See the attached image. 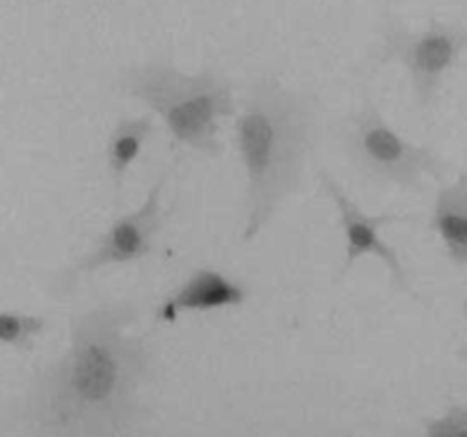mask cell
Masks as SVG:
<instances>
[{
  "label": "cell",
  "mask_w": 467,
  "mask_h": 437,
  "mask_svg": "<svg viewBox=\"0 0 467 437\" xmlns=\"http://www.w3.org/2000/svg\"><path fill=\"white\" fill-rule=\"evenodd\" d=\"M138 305L101 303L74 318L69 346L33 382L26 421L47 435H122L147 421L151 349L131 335Z\"/></svg>",
  "instance_id": "cell-1"
},
{
  "label": "cell",
  "mask_w": 467,
  "mask_h": 437,
  "mask_svg": "<svg viewBox=\"0 0 467 437\" xmlns=\"http://www.w3.org/2000/svg\"><path fill=\"white\" fill-rule=\"evenodd\" d=\"M318 135V99L275 76L248 88L234 121V150L245 174L241 241L253 243L300 191Z\"/></svg>",
  "instance_id": "cell-2"
},
{
  "label": "cell",
  "mask_w": 467,
  "mask_h": 437,
  "mask_svg": "<svg viewBox=\"0 0 467 437\" xmlns=\"http://www.w3.org/2000/svg\"><path fill=\"white\" fill-rule=\"evenodd\" d=\"M117 88L159 115L177 147L211 159L223 154L220 124L236 115L234 88L223 74H188L165 60H150L124 67Z\"/></svg>",
  "instance_id": "cell-3"
},
{
  "label": "cell",
  "mask_w": 467,
  "mask_h": 437,
  "mask_svg": "<svg viewBox=\"0 0 467 437\" xmlns=\"http://www.w3.org/2000/svg\"><path fill=\"white\" fill-rule=\"evenodd\" d=\"M337 135L350 168L371 186L421 192L429 179L444 182L449 174V163L433 147L403 138L371 99L339 121Z\"/></svg>",
  "instance_id": "cell-4"
},
{
  "label": "cell",
  "mask_w": 467,
  "mask_h": 437,
  "mask_svg": "<svg viewBox=\"0 0 467 437\" xmlns=\"http://www.w3.org/2000/svg\"><path fill=\"white\" fill-rule=\"evenodd\" d=\"M465 53L467 26L433 19L415 33L397 21H389L371 48L369 60L374 65H401L410 80L415 106L426 115L438 103L444 80Z\"/></svg>",
  "instance_id": "cell-5"
},
{
  "label": "cell",
  "mask_w": 467,
  "mask_h": 437,
  "mask_svg": "<svg viewBox=\"0 0 467 437\" xmlns=\"http://www.w3.org/2000/svg\"><path fill=\"white\" fill-rule=\"evenodd\" d=\"M168 183V172L154 182L147 200L131 213L112 220L94 241L85 255L71 261L65 270L56 275L51 291L56 298H65L92 273L110 265H127L147 259L154 252L156 238L163 229V191Z\"/></svg>",
  "instance_id": "cell-6"
},
{
  "label": "cell",
  "mask_w": 467,
  "mask_h": 437,
  "mask_svg": "<svg viewBox=\"0 0 467 437\" xmlns=\"http://www.w3.org/2000/svg\"><path fill=\"white\" fill-rule=\"evenodd\" d=\"M318 186H321L323 195H326L327 200L332 202V206H335L341 236H344V256H341L339 277H346V275L350 273V268H353L360 259H365V256H376V259L388 268L389 282H392L394 291L420 300V296L415 294V286H412L410 275H408V268L406 264H403L401 255H399V252L383 238V229L394 223H401V215L367 213V211L344 191V186L337 182L335 174L326 168L318 170Z\"/></svg>",
  "instance_id": "cell-7"
},
{
  "label": "cell",
  "mask_w": 467,
  "mask_h": 437,
  "mask_svg": "<svg viewBox=\"0 0 467 437\" xmlns=\"http://www.w3.org/2000/svg\"><path fill=\"white\" fill-rule=\"evenodd\" d=\"M248 298V286L239 279L229 277L218 268H197L161 300L154 309V318L159 323H174L183 314H209L241 307Z\"/></svg>",
  "instance_id": "cell-8"
},
{
  "label": "cell",
  "mask_w": 467,
  "mask_h": 437,
  "mask_svg": "<svg viewBox=\"0 0 467 437\" xmlns=\"http://www.w3.org/2000/svg\"><path fill=\"white\" fill-rule=\"evenodd\" d=\"M429 227L440 238L444 255L458 268L467 265V170L440 183Z\"/></svg>",
  "instance_id": "cell-9"
},
{
  "label": "cell",
  "mask_w": 467,
  "mask_h": 437,
  "mask_svg": "<svg viewBox=\"0 0 467 437\" xmlns=\"http://www.w3.org/2000/svg\"><path fill=\"white\" fill-rule=\"evenodd\" d=\"M154 130V120L150 115L122 117L110 129L106 140V170L115 192H122L129 170L145 151Z\"/></svg>",
  "instance_id": "cell-10"
},
{
  "label": "cell",
  "mask_w": 467,
  "mask_h": 437,
  "mask_svg": "<svg viewBox=\"0 0 467 437\" xmlns=\"http://www.w3.org/2000/svg\"><path fill=\"white\" fill-rule=\"evenodd\" d=\"M44 330H47V318L37 314L16 312V309L0 312V346L15 349L19 353H30Z\"/></svg>",
  "instance_id": "cell-11"
},
{
  "label": "cell",
  "mask_w": 467,
  "mask_h": 437,
  "mask_svg": "<svg viewBox=\"0 0 467 437\" xmlns=\"http://www.w3.org/2000/svg\"><path fill=\"white\" fill-rule=\"evenodd\" d=\"M424 432L429 437H467V405H451L440 417L426 419Z\"/></svg>",
  "instance_id": "cell-12"
},
{
  "label": "cell",
  "mask_w": 467,
  "mask_h": 437,
  "mask_svg": "<svg viewBox=\"0 0 467 437\" xmlns=\"http://www.w3.org/2000/svg\"><path fill=\"white\" fill-rule=\"evenodd\" d=\"M462 318H465V323H467V298H465V303H462ZM458 355H461V359L465 362V367H467V344L462 346L461 353H458Z\"/></svg>",
  "instance_id": "cell-13"
}]
</instances>
